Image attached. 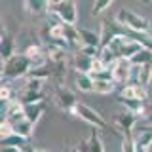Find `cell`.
Returning a JSON list of instances; mask_svg holds the SVG:
<instances>
[{"label": "cell", "instance_id": "obj_1", "mask_svg": "<svg viewBox=\"0 0 152 152\" xmlns=\"http://www.w3.org/2000/svg\"><path fill=\"white\" fill-rule=\"evenodd\" d=\"M114 21L122 27H127L135 34H148L150 32V21L148 19L139 15V13H135V12H131V10H126V8H122L116 13Z\"/></svg>", "mask_w": 152, "mask_h": 152}, {"label": "cell", "instance_id": "obj_2", "mask_svg": "<svg viewBox=\"0 0 152 152\" xmlns=\"http://www.w3.org/2000/svg\"><path fill=\"white\" fill-rule=\"evenodd\" d=\"M31 66V59L25 53H13L10 59L4 61L2 76L4 78H21V76H27Z\"/></svg>", "mask_w": 152, "mask_h": 152}, {"label": "cell", "instance_id": "obj_3", "mask_svg": "<svg viewBox=\"0 0 152 152\" xmlns=\"http://www.w3.org/2000/svg\"><path fill=\"white\" fill-rule=\"evenodd\" d=\"M72 114H74L76 118H80L82 122L89 124L91 127L99 129V131H107V129H108L107 120H104V118H103L97 110H95V108H91L89 104H86V103H76Z\"/></svg>", "mask_w": 152, "mask_h": 152}, {"label": "cell", "instance_id": "obj_4", "mask_svg": "<svg viewBox=\"0 0 152 152\" xmlns=\"http://www.w3.org/2000/svg\"><path fill=\"white\" fill-rule=\"evenodd\" d=\"M51 15H55L63 25H69V27H74L76 21H78V6H76L74 0H65L61 2L55 10H51Z\"/></svg>", "mask_w": 152, "mask_h": 152}, {"label": "cell", "instance_id": "obj_5", "mask_svg": "<svg viewBox=\"0 0 152 152\" xmlns=\"http://www.w3.org/2000/svg\"><path fill=\"white\" fill-rule=\"evenodd\" d=\"M110 69V72H112V80L116 84H126L127 80L131 78V74H133V65H131V61L129 59H116L114 63L108 66Z\"/></svg>", "mask_w": 152, "mask_h": 152}, {"label": "cell", "instance_id": "obj_6", "mask_svg": "<svg viewBox=\"0 0 152 152\" xmlns=\"http://www.w3.org/2000/svg\"><path fill=\"white\" fill-rule=\"evenodd\" d=\"M112 124L118 127V135H131V131L135 129L137 126V116L131 112H118L114 114L112 118Z\"/></svg>", "mask_w": 152, "mask_h": 152}, {"label": "cell", "instance_id": "obj_7", "mask_svg": "<svg viewBox=\"0 0 152 152\" xmlns=\"http://www.w3.org/2000/svg\"><path fill=\"white\" fill-rule=\"evenodd\" d=\"M76 103H78V99H76V95L70 91V89H66L65 86H59V88H57V91H55V104L61 108V110L72 114Z\"/></svg>", "mask_w": 152, "mask_h": 152}, {"label": "cell", "instance_id": "obj_8", "mask_svg": "<svg viewBox=\"0 0 152 152\" xmlns=\"http://www.w3.org/2000/svg\"><path fill=\"white\" fill-rule=\"evenodd\" d=\"M118 97H126V99H139V101H146L148 99V91L145 86H141L139 82H126L122 88V91Z\"/></svg>", "mask_w": 152, "mask_h": 152}, {"label": "cell", "instance_id": "obj_9", "mask_svg": "<svg viewBox=\"0 0 152 152\" xmlns=\"http://www.w3.org/2000/svg\"><path fill=\"white\" fill-rule=\"evenodd\" d=\"M141 48H142V44L139 40H135V38H126V40L122 42L120 50H118V59H120V57L122 59H131Z\"/></svg>", "mask_w": 152, "mask_h": 152}, {"label": "cell", "instance_id": "obj_10", "mask_svg": "<svg viewBox=\"0 0 152 152\" xmlns=\"http://www.w3.org/2000/svg\"><path fill=\"white\" fill-rule=\"evenodd\" d=\"M4 110H6V120L12 122V124H13V122H19V120H23V118H25L23 103L19 101V99H12Z\"/></svg>", "mask_w": 152, "mask_h": 152}, {"label": "cell", "instance_id": "obj_11", "mask_svg": "<svg viewBox=\"0 0 152 152\" xmlns=\"http://www.w3.org/2000/svg\"><path fill=\"white\" fill-rule=\"evenodd\" d=\"M118 103H122L124 107L127 108V112L135 114L137 118H139V116H145V114H146L145 101H139V99H126V97H118Z\"/></svg>", "mask_w": 152, "mask_h": 152}, {"label": "cell", "instance_id": "obj_12", "mask_svg": "<svg viewBox=\"0 0 152 152\" xmlns=\"http://www.w3.org/2000/svg\"><path fill=\"white\" fill-rule=\"evenodd\" d=\"M78 34H80V42H82V46H95V48L101 46V32H99V31L82 28V31H78Z\"/></svg>", "mask_w": 152, "mask_h": 152}, {"label": "cell", "instance_id": "obj_13", "mask_svg": "<svg viewBox=\"0 0 152 152\" xmlns=\"http://www.w3.org/2000/svg\"><path fill=\"white\" fill-rule=\"evenodd\" d=\"M12 126H13V133L19 135V137H23L25 141H28V137L34 131V124H31L27 118H23V120H19V122H13Z\"/></svg>", "mask_w": 152, "mask_h": 152}, {"label": "cell", "instance_id": "obj_14", "mask_svg": "<svg viewBox=\"0 0 152 152\" xmlns=\"http://www.w3.org/2000/svg\"><path fill=\"white\" fill-rule=\"evenodd\" d=\"M23 110H25V118L31 124H38V120L42 118V114H44V107H42V103H34V104H23Z\"/></svg>", "mask_w": 152, "mask_h": 152}, {"label": "cell", "instance_id": "obj_15", "mask_svg": "<svg viewBox=\"0 0 152 152\" xmlns=\"http://www.w3.org/2000/svg\"><path fill=\"white\" fill-rule=\"evenodd\" d=\"M13 53H15V40H13L12 34H4L2 40H0V57L6 61Z\"/></svg>", "mask_w": 152, "mask_h": 152}, {"label": "cell", "instance_id": "obj_16", "mask_svg": "<svg viewBox=\"0 0 152 152\" xmlns=\"http://www.w3.org/2000/svg\"><path fill=\"white\" fill-rule=\"evenodd\" d=\"M46 57H48V61H51V63H57V61H66V53H65V46H61V44H51V46H48V50H46Z\"/></svg>", "mask_w": 152, "mask_h": 152}, {"label": "cell", "instance_id": "obj_17", "mask_svg": "<svg viewBox=\"0 0 152 152\" xmlns=\"http://www.w3.org/2000/svg\"><path fill=\"white\" fill-rule=\"evenodd\" d=\"M86 142H88V152H104V145H103V139L101 135H99V129H91V133H89V137L86 139Z\"/></svg>", "mask_w": 152, "mask_h": 152}, {"label": "cell", "instance_id": "obj_18", "mask_svg": "<svg viewBox=\"0 0 152 152\" xmlns=\"http://www.w3.org/2000/svg\"><path fill=\"white\" fill-rule=\"evenodd\" d=\"M74 70L80 74H89V69H91V57L82 55V53H76L74 57Z\"/></svg>", "mask_w": 152, "mask_h": 152}, {"label": "cell", "instance_id": "obj_19", "mask_svg": "<svg viewBox=\"0 0 152 152\" xmlns=\"http://www.w3.org/2000/svg\"><path fill=\"white\" fill-rule=\"evenodd\" d=\"M131 65L133 66H145V65H152V51L145 50V48H141L139 51H137L135 55L131 57Z\"/></svg>", "mask_w": 152, "mask_h": 152}, {"label": "cell", "instance_id": "obj_20", "mask_svg": "<svg viewBox=\"0 0 152 152\" xmlns=\"http://www.w3.org/2000/svg\"><path fill=\"white\" fill-rule=\"evenodd\" d=\"M114 88H116L114 80H93V93L108 95V93L114 91Z\"/></svg>", "mask_w": 152, "mask_h": 152}, {"label": "cell", "instance_id": "obj_21", "mask_svg": "<svg viewBox=\"0 0 152 152\" xmlns=\"http://www.w3.org/2000/svg\"><path fill=\"white\" fill-rule=\"evenodd\" d=\"M74 84L78 88V91H84V93H91L93 91V80L89 74H80L74 78Z\"/></svg>", "mask_w": 152, "mask_h": 152}, {"label": "cell", "instance_id": "obj_22", "mask_svg": "<svg viewBox=\"0 0 152 152\" xmlns=\"http://www.w3.org/2000/svg\"><path fill=\"white\" fill-rule=\"evenodd\" d=\"M25 10L34 15L48 12V0H25Z\"/></svg>", "mask_w": 152, "mask_h": 152}, {"label": "cell", "instance_id": "obj_23", "mask_svg": "<svg viewBox=\"0 0 152 152\" xmlns=\"http://www.w3.org/2000/svg\"><path fill=\"white\" fill-rule=\"evenodd\" d=\"M23 104H34L44 101V91H32V89H23V95L19 99Z\"/></svg>", "mask_w": 152, "mask_h": 152}, {"label": "cell", "instance_id": "obj_24", "mask_svg": "<svg viewBox=\"0 0 152 152\" xmlns=\"http://www.w3.org/2000/svg\"><path fill=\"white\" fill-rule=\"evenodd\" d=\"M150 76H152V65H145V66H137V82L141 86H148L150 84Z\"/></svg>", "mask_w": 152, "mask_h": 152}, {"label": "cell", "instance_id": "obj_25", "mask_svg": "<svg viewBox=\"0 0 152 152\" xmlns=\"http://www.w3.org/2000/svg\"><path fill=\"white\" fill-rule=\"evenodd\" d=\"M152 145V133L146 129H139V135L135 139V146L137 148H148Z\"/></svg>", "mask_w": 152, "mask_h": 152}, {"label": "cell", "instance_id": "obj_26", "mask_svg": "<svg viewBox=\"0 0 152 152\" xmlns=\"http://www.w3.org/2000/svg\"><path fill=\"white\" fill-rule=\"evenodd\" d=\"M97 57L103 61V65L107 66V69H108V66H110V65L114 63V61L118 59V57H116V53H114V51H112L108 46H107V48H101V50H99V55H97Z\"/></svg>", "mask_w": 152, "mask_h": 152}, {"label": "cell", "instance_id": "obj_27", "mask_svg": "<svg viewBox=\"0 0 152 152\" xmlns=\"http://www.w3.org/2000/svg\"><path fill=\"white\" fill-rule=\"evenodd\" d=\"M12 99H13V89L8 84H0V108H6Z\"/></svg>", "mask_w": 152, "mask_h": 152}, {"label": "cell", "instance_id": "obj_28", "mask_svg": "<svg viewBox=\"0 0 152 152\" xmlns=\"http://www.w3.org/2000/svg\"><path fill=\"white\" fill-rule=\"evenodd\" d=\"M25 142H27V141L23 139V137H19V135H15V133H12V135L0 139V146H17V148H21Z\"/></svg>", "mask_w": 152, "mask_h": 152}, {"label": "cell", "instance_id": "obj_29", "mask_svg": "<svg viewBox=\"0 0 152 152\" xmlns=\"http://www.w3.org/2000/svg\"><path fill=\"white\" fill-rule=\"evenodd\" d=\"M112 2H114V0H93L91 13H93V15H99V13L107 12V8H110Z\"/></svg>", "mask_w": 152, "mask_h": 152}, {"label": "cell", "instance_id": "obj_30", "mask_svg": "<svg viewBox=\"0 0 152 152\" xmlns=\"http://www.w3.org/2000/svg\"><path fill=\"white\" fill-rule=\"evenodd\" d=\"M122 152H137L133 135H122Z\"/></svg>", "mask_w": 152, "mask_h": 152}, {"label": "cell", "instance_id": "obj_31", "mask_svg": "<svg viewBox=\"0 0 152 152\" xmlns=\"http://www.w3.org/2000/svg\"><path fill=\"white\" fill-rule=\"evenodd\" d=\"M44 84H46V80L28 78V82H27V86H25V89H32V91H44Z\"/></svg>", "mask_w": 152, "mask_h": 152}, {"label": "cell", "instance_id": "obj_32", "mask_svg": "<svg viewBox=\"0 0 152 152\" xmlns=\"http://www.w3.org/2000/svg\"><path fill=\"white\" fill-rule=\"evenodd\" d=\"M12 133H13V126H12V122H8L6 118H4V120L0 122V139H4V137L12 135Z\"/></svg>", "mask_w": 152, "mask_h": 152}, {"label": "cell", "instance_id": "obj_33", "mask_svg": "<svg viewBox=\"0 0 152 152\" xmlns=\"http://www.w3.org/2000/svg\"><path fill=\"white\" fill-rule=\"evenodd\" d=\"M78 53H82V55H88V57H97L99 55V48H95V46H80V50H78Z\"/></svg>", "mask_w": 152, "mask_h": 152}, {"label": "cell", "instance_id": "obj_34", "mask_svg": "<svg viewBox=\"0 0 152 152\" xmlns=\"http://www.w3.org/2000/svg\"><path fill=\"white\" fill-rule=\"evenodd\" d=\"M103 69H107V66L103 65V61L99 59V57H93V59H91V69H89V74H91V72H99V70H103Z\"/></svg>", "mask_w": 152, "mask_h": 152}, {"label": "cell", "instance_id": "obj_35", "mask_svg": "<svg viewBox=\"0 0 152 152\" xmlns=\"http://www.w3.org/2000/svg\"><path fill=\"white\" fill-rule=\"evenodd\" d=\"M61 2H65V0H48V12H51V10H55L59 6Z\"/></svg>", "mask_w": 152, "mask_h": 152}, {"label": "cell", "instance_id": "obj_36", "mask_svg": "<svg viewBox=\"0 0 152 152\" xmlns=\"http://www.w3.org/2000/svg\"><path fill=\"white\" fill-rule=\"evenodd\" d=\"M0 152H21V148H17V146H0Z\"/></svg>", "mask_w": 152, "mask_h": 152}, {"label": "cell", "instance_id": "obj_37", "mask_svg": "<svg viewBox=\"0 0 152 152\" xmlns=\"http://www.w3.org/2000/svg\"><path fill=\"white\" fill-rule=\"evenodd\" d=\"M36 148H34V146H32V145H28V141L25 142V145H23L21 146V152H34Z\"/></svg>", "mask_w": 152, "mask_h": 152}, {"label": "cell", "instance_id": "obj_38", "mask_svg": "<svg viewBox=\"0 0 152 152\" xmlns=\"http://www.w3.org/2000/svg\"><path fill=\"white\" fill-rule=\"evenodd\" d=\"M141 129H146V131H150V133H152V124H148V126H142Z\"/></svg>", "mask_w": 152, "mask_h": 152}, {"label": "cell", "instance_id": "obj_39", "mask_svg": "<svg viewBox=\"0 0 152 152\" xmlns=\"http://www.w3.org/2000/svg\"><path fill=\"white\" fill-rule=\"evenodd\" d=\"M2 69H4V59L0 57V74H2Z\"/></svg>", "mask_w": 152, "mask_h": 152}, {"label": "cell", "instance_id": "obj_40", "mask_svg": "<svg viewBox=\"0 0 152 152\" xmlns=\"http://www.w3.org/2000/svg\"><path fill=\"white\" fill-rule=\"evenodd\" d=\"M2 32H4V23L0 21V34H2Z\"/></svg>", "mask_w": 152, "mask_h": 152}, {"label": "cell", "instance_id": "obj_41", "mask_svg": "<svg viewBox=\"0 0 152 152\" xmlns=\"http://www.w3.org/2000/svg\"><path fill=\"white\" fill-rule=\"evenodd\" d=\"M146 150H148V152H152V145H150V146H148V148H146Z\"/></svg>", "mask_w": 152, "mask_h": 152}, {"label": "cell", "instance_id": "obj_42", "mask_svg": "<svg viewBox=\"0 0 152 152\" xmlns=\"http://www.w3.org/2000/svg\"><path fill=\"white\" fill-rule=\"evenodd\" d=\"M0 40H2V34H0Z\"/></svg>", "mask_w": 152, "mask_h": 152}, {"label": "cell", "instance_id": "obj_43", "mask_svg": "<svg viewBox=\"0 0 152 152\" xmlns=\"http://www.w3.org/2000/svg\"><path fill=\"white\" fill-rule=\"evenodd\" d=\"M150 108H152V104H150Z\"/></svg>", "mask_w": 152, "mask_h": 152}, {"label": "cell", "instance_id": "obj_44", "mask_svg": "<svg viewBox=\"0 0 152 152\" xmlns=\"http://www.w3.org/2000/svg\"><path fill=\"white\" fill-rule=\"evenodd\" d=\"M146 2H148V0H146Z\"/></svg>", "mask_w": 152, "mask_h": 152}]
</instances>
